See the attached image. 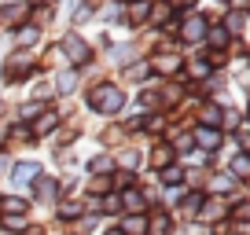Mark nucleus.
<instances>
[{"label": "nucleus", "instance_id": "nucleus-1", "mask_svg": "<svg viewBox=\"0 0 250 235\" xmlns=\"http://www.w3.org/2000/svg\"><path fill=\"white\" fill-rule=\"evenodd\" d=\"M85 103L96 118H114V114L125 110V88L118 81H96L85 92Z\"/></svg>", "mask_w": 250, "mask_h": 235}, {"label": "nucleus", "instance_id": "nucleus-2", "mask_svg": "<svg viewBox=\"0 0 250 235\" xmlns=\"http://www.w3.org/2000/svg\"><path fill=\"white\" fill-rule=\"evenodd\" d=\"M59 52H62V59H66V66H70V70H85V66H92V59H96L92 44H88L78 30H66V33H62Z\"/></svg>", "mask_w": 250, "mask_h": 235}, {"label": "nucleus", "instance_id": "nucleus-3", "mask_svg": "<svg viewBox=\"0 0 250 235\" xmlns=\"http://www.w3.org/2000/svg\"><path fill=\"white\" fill-rule=\"evenodd\" d=\"M41 66H37V59H30L26 52H11L8 59H4V66H0V81L4 85H22L26 78H33Z\"/></svg>", "mask_w": 250, "mask_h": 235}, {"label": "nucleus", "instance_id": "nucleus-4", "mask_svg": "<svg viewBox=\"0 0 250 235\" xmlns=\"http://www.w3.org/2000/svg\"><path fill=\"white\" fill-rule=\"evenodd\" d=\"M210 19L203 15V11H188L184 19H180V40H184V44H203V37H206V30H210Z\"/></svg>", "mask_w": 250, "mask_h": 235}, {"label": "nucleus", "instance_id": "nucleus-5", "mask_svg": "<svg viewBox=\"0 0 250 235\" xmlns=\"http://www.w3.org/2000/svg\"><path fill=\"white\" fill-rule=\"evenodd\" d=\"M22 22H30V4L26 0H4L0 4V30H15Z\"/></svg>", "mask_w": 250, "mask_h": 235}, {"label": "nucleus", "instance_id": "nucleus-6", "mask_svg": "<svg viewBox=\"0 0 250 235\" xmlns=\"http://www.w3.org/2000/svg\"><path fill=\"white\" fill-rule=\"evenodd\" d=\"M191 143H195L203 155H213V151H221V143H225V133L221 129H206V125H191Z\"/></svg>", "mask_w": 250, "mask_h": 235}, {"label": "nucleus", "instance_id": "nucleus-7", "mask_svg": "<svg viewBox=\"0 0 250 235\" xmlns=\"http://www.w3.org/2000/svg\"><path fill=\"white\" fill-rule=\"evenodd\" d=\"M41 40H44V30L33 22H22L11 30V44H15V52H30V48H37Z\"/></svg>", "mask_w": 250, "mask_h": 235}, {"label": "nucleus", "instance_id": "nucleus-8", "mask_svg": "<svg viewBox=\"0 0 250 235\" xmlns=\"http://www.w3.org/2000/svg\"><path fill=\"white\" fill-rule=\"evenodd\" d=\"M147 63H151V74H162V78H173V74L184 70V59L177 52H155Z\"/></svg>", "mask_w": 250, "mask_h": 235}, {"label": "nucleus", "instance_id": "nucleus-9", "mask_svg": "<svg viewBox=\"0 0 250 235\" xmlns=\"http://www.w3.org/2000/svg\"><path fill=\"white\" fill-rule=\"evenodd\" d=\"M59 125H62V114H59V110H52V107H44V110L30 121V133H33V140H37V136H52Z\"/></svg>", "mask_w": 250, "mask_h": 235}, {"label": "nucleus", "instance_id": "nucleus-10", "mask_svg": "<svg viewBox=\"0 0 250 235\" xmlns=\"http://www.w3.org/2000/svg\"><path fill=\"white\" fill-rule=\"evenodd\" d=\"M199 220H206V224H217V220H225L228 217V198H217V195H206L203 198V206H199V213H195Z\"/></svg>", "mask_w": 250, "mask_h": 235}, {"label": "nucleus", "instance_id": "nucleus-11", "mask_svg": "<svg viewBox=\"0 0 250 235\" xmlns=\"http://www.w3.org/2000/svg\"><path fill=\"white\" fill-rule=\"evenodd\" d=\"M8 173H11V180H15V184H33L41 176V162H37V158H22V162H11Z\"/></svg>", "mask_w": 250, "mask_h": 235}, {"label": "nucleus", "instance_id": "nucleus-12", "mask_svg": "<svg viewBox=\"0 0 250 235\" xmlns=\"http://www.w3.org/2000/svg\"><path fill=\"white\" fill-rule=\"evenodd\" d=\"M78 88H81V74L70 70V66H62V70L55 74V81H52V92H59V96H74Z\"/></svg>", "mask_w": 250, "mask_h": 235}, {"label": "nucleus", "instance_id": "nucleus-13", "mask_svg": "<svg viewBox=\"0 0 250 235\" xmlns=\"http://www.w3.org/2000/svg\"><path fill=\"white\" fill-rule=\"evenodd\" d=\"M151 15V0H125V26H147Z\"/></svg>", "mask_w": 250, "mask_h": 235}, {"label": "nucleus", "instance_id": "nucleus-14", "mask_svg": "<svg viewBox=\"0 0 250 235\" xmlns=\"http://www.w3.org/2000/svg\"><path fill=\"white\" fill-rule=\"evenodd\" d=\"M221 121H225V103H221V99H206L203 110H199V125L221 129Z\"/></svg>", "mask_w": 250, "mask_h": 235}, {"label": "nucleus", "instance_id": "nucleus-15", "mask_svg": "<svg viewBox=\"0 0 250 235\" xmlns=\"http://www.w3.org/2000/svg\"><path fill=\"white\" fill-rule=\"evenodd\" d=\"M33 198H37V202H48V206H52L55 198H59V180L41 173L37 180H33Z\"/></svg>", "mask_w": 250, "mask_h": 235}, {"label": "nucleus", "instance_id": "nucleus-16", "mask_svg": "<svg viewBox=\"0 0 250 235\" xmlns=\"http://www.w3.org/2000/svg\"><path fill=\"white\" fill-rule=\"evenodd\" d=\"M221 30L228 33L232 40H243V30H247V11H225V19H221Z\"/></svg>", "mask_w": 250, "mask_h": 235}, {"label": "nucleus", "instance_id": "nucleus-17", "mask_svg": "<svg viewBox=\"0 0 250 235\" xmlns=\"http://www.w3.org/2000/svg\"><path fill=\"white\" fill-rule=\"evenodd\" d=\"M151 165L155 169H166V165H177V151H173L169 140H158L155 151H151Z\"/></svg>", "mask_w": 250, "mask_h": 235}, {"label": "nucleus", "instance_id": "nucleus-18", "mask_svg": "<svg viewBox=\"0 0 250 235\" xmlns=\"http://www.w3.org/2000/svg\"><path fill=\"white\" fill-rule=\"evenodd\" d=\"M122 78H125V81H133V85H144V81L151 78V63H147V59H133V63H125Z\"/></svg>", "mask_w": 250, "mask_h": 235}, {"label": "nucleus", "instance_id": "nucleus-19", "mask_svg": "<svg viewBox=\"0 0 250 235\" xmlns=\"http://www.w3.org/2000/svg\"><path fill=\"white\" fill-rule=\"evenodd\" d=\"M228 176H232L235 184H243L250 176V158H247V151H235L232 155V162H228Z\"/></svg>", "mask_w": 250, "mask_h": 235}, {"label": "nucleus", "instance_id": "nucleus-20", "mask_svg": "<svg viewBox=\"0 0 250 235\" xmlns=\"http://www.w3.org/2000/svg\"><path fill=\"white\" fill-rule=\"evenodd\" d=\"M118 198H122V210H129V213H144V206H147V195L140 188H125Z\"/></svg>", "mask_w": 250, "mask_h": 235}, {"label": "nucleus", "instance_id": "nucleus-21", "mask_svg": "<svg viewBox=\"0 0 250 235\" xmlns=\"http://www.w3.org/2000/svg\"><path fill=\"white\" fill-rule=\"evenodd\" d=\"M147 235H173V217L169 213H151L147 217Z\"/></svg>", "mask_w": 250, "mask_h": 235}, {"label": "nucleus", "instance_id": "nucleus-22", "mask_svg": "<svg viewBox=\"0 0 250 235\" xmlns=\"http://www.w3.org/2000/svg\"><path fill=\"white\" fill-rule=\"evenodd\" d=\"M26 210H30V202L19 195H8V198H0V213L4 217H26Z\"/></svg>", "mask_w": 250, "mask_h": 235}, {"label": "nucleus", "instance_id": "nucleus-23", "mask_svg": "<svg viewBox=\"0 0 250 235\" xmlns=\"http://www.w3.org/2000/svg\"><path fill=\"white\" fill-rule=\"evenodd\" d=\"M206 44L213 48V52H228V44H232V37H228L225 30H221V26H210V30H206Z\"/></svg>", "mask_w": 250, "mask_h": 235}, {"label": "nucleus", "instance_id": "nucleus-24", "mask_svg": "<svg viewBox=\"0 0 250 235\" xmlns=\"http://www.w3.org/2000/svg\"><path fill=\"white\" fill-rule=\"evenodd\" d=\"M122 232L125 235H147V217H144V213H129V217L122 220Z\"/></svg>", "mask_w": 250, "mask_h": 235}, {"label": "nucleus", "instance_id": "nucleus-25", "mask_svg": "<svg viewBox=\"0 0 250 235\" xmlns=\"http://www.w3.org/2000/svg\"><path fill=\"white\" fill-rule=\"evenodd\" d=\"M180 74H188V78H195V81L213 78V70H210V63H206V59H191V63H184V70H180Z\"/></svg>", "mask_w": 250, "mask_h": 235}, {"label": "nucleus", "instance_id": "nucleus-26", "mask_svg": "<svg viewBox=\"0 0 250 235\" xmlns=\"http://www.w3.org/2000/svg\"><path fill=\"white\" fill-rule=\"evenodd\" d=\"M188 173L180 169V165H166V169H158V180L166 184V188H177V184H184Z\"/></svg>", "mask_w": 250, "mask_h": 235}, {"label": "nucleus", "instance_id": "nucleus-27", "mask_svg": "<svg viewBox=\"0 0 250 235\" xmlns=\"http://www.w3.org/2000/svg\"><path fill=\"white\" fill-rule=\"evenodd\" d=\"M118 162H122V169H125V173H136V169H140V162H144V158H140V151H136V147H122Z\"/></svg>", "mask_w": 250, "mask_h": 235}, {"label": "nucleus", "instance_id": "nucleus-28", "mask_svg": "<svg viewBox=\"0 0 250 235\" xmlns=\"http://www.w3.org/2000/svg\"><path fill=\"white\" fill-rule=\"evenodd\" d=\"M129 59H136L133 44H114V48H110V63H114V66H125Z\"/></svg>", "mask_w": 250, "mask_h": 235}, {"label": "nucleus", "instance_id": "nucleus-29", "mask_svg": "<svg viewBox=\"0 0 250 235\" xmlns=\"http://www.w3.org/2000/svg\"><path fill=\"white\" fill-rule=\"evenodd\" d=\"M203 198H206V191H188V195H184V202H180V210H184L188 217H195V213H199V206H203Z\"/></svg>", "mask_w": 250, "mask_h": 235}, {"label": "nucleus", "instance_id": "nucleus-30", "mask_svg": "<svg viewBox=\"0 0 250 235\" xmlns=\"http://www.w3.org/2000/svg\"><path fill=\"white\" fill-rule=\"evenodd\" d=\"M210 191H213V195H221V198H225L228 191H232V176H228V173H213V180H210Z\"/></svg>", "mask_w": 250, "mask_h": 235}, {"label": "nucleus", "instance_id": "nucleus-31", "mask_svg": "<svg viewBox=\"0 0 250 235\" xmlns=\"http://www.w3.org/2000/svg\"><path fill=\"white\" fill-rule=\"evenodd\" d=\"M92 15H96V11H92V8H88L85 0H81L78 8H74V11H70V30H78V26H81V22H88V19H92Z\"/></svg>", "mask_w": 250, "mask_h": 235}, {"label": "nucleus", "instance_id": "nucleus-32", "mask_svg": "<svg viewBox=\"0 0 250 235\" xmlns=\"http://www.w3.org/2000/svg\"><path fill=\"white\" fill-rule=\"evenodd\" d=\"M110 165H114V162H110V155H103V151L88 158V173H92V176H100V173H103V169H110Z\"/></svg>", "mask_w": 250, "mask_h": 235}, {"label": "nucleus", "instance_id": "nucleus-33", "mask_svg": "<svg viewBox=\"0 0 250 235\" xmlns=\"http://www.w3.org/2000/svg\"><path fill=\"white\" fill-rule=\"evenodd\" d=\"M81 217V202H59V220H78Z\"/></svg>", "mask_w": 250, "mask_h": 235}, {"label": "nucleus", "instance_id": "nucleus-34", "mask_svg": "<svg viewBox=\"0 0 250 235\" xmlns=\"http://www.w3.org/2000/svg\"><path fill=\"white\" fill-rule=\"evenodd\" d=\"M114 176H118V188H122V191H125V188H136V173H125V169H118Z\"/></svg>", "mask_w": 250, "mask_h": 235}, {"label": "nucleus", "instance_id": "nucleus-35", "mask_svg": "<svg viewBox=\"0 0 250 235\" xmlns=\"http://www.w3.org/2000/svg\"><path fill=\"white\" fill-rule=\"evenodd\" d=\"M92 191H96V195H100V191L107 195V191H110V180H107V176H96V180H92Z\"/></svg>", "mask_w": 250, "mask_h": 235}, {"label": "nucleus", "instance_id": "nucleus-36", "mask_svg": "<svg viewBox=\"0 0 250 235\" xmlns=\"http://www.w3.org/2000/svg\"><path fill=\"white\" fill-rule=\"evenodd\" d=\"M8 147V125H4V121H0V151Z\"/></svg>", "mask_w": 250, "mask_h": 235}, {"label": "nucleus", "instance_id": "nucleus-37", "mask_svg": "<svg viewBox=\"0 0 250 235\" xmlns=\"http://www.w3.org/2000/svg\"><path fill=\"white\" fill-rule=\"evenodd\" d=\"M103 235H125V232H122V228H110V232H103Z\"/></svg>", "mask_w": 250, "mask_h": 235}, {"label": "nucleus", "instance_id": "nucleus-38", "mask_svg": "<svg viewBox=\"0 0 250 235\" xmlns=\"http://www.w3.org/2000/svg\"><path fill=\"white\" fill-rule=\"evenodd\" d=\"M41 4H59V0H41Z\"/></svg>", "mask_w": 250, "mask_h": 235}, {"label": "nucleus", "instance_id": "nucleus-39", "mask_svg": "<svg viewBox=\"0 0 250 235\" xmlns=\"http://www.w3.org/2000/svg\"><path fill=\"white\" fill-rule=\"evenodd\" d=\"M114 4H118V8H122V4H125V0H114Z\"/></svg>", "mask_w": 250, "mask_h": 235}]
</instances>
